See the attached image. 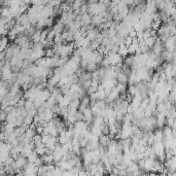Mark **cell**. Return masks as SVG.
Here are the masks:
<instances>
[{
  "instance_id": "7c38bea8",
  "label": "cell",
  "mask_w": 176,
  "mask_h": 176,
  "mask_svg": "<svg viewBox=\"0 0 176 176\" xmlns=\"http://www.w3.org/2000/svg\"><path fill=\"white\" fill-rule=\"evenodd\" d=\"M32 142L34 143V146H38V145H41L42 143V140H41V134H38L36 133L32 138Z\"/></svg>"
},
{
  "instance_id": "52a82bcc",
  "label": "cell",
  "mask_w": 176,
  "mask_h": 176,
  "mask_svg": "<svg viewBox=\"0 0 176 176\" xmlns=\"http://www.w3.org/2000/svg\"><path fill=\"white\" fill-rule=\"evenodd\" d=\"M109 140L110 139H109V137H108V135L101 134V135L99 136V139H98V142H99V145L106 147L108 144V142H109Z\"/></svg>"
},
{
  "instance_id": "44dd1931",
  "label": "cell",
  "mask_w": 176,
  "mask_h": 176,
  "mask_svg": "<svg viewBox=\"0 0 176 176\" xmlns=\"http://www.w3.org/2000/svg\"><path fill=\"white\" fill-rule=\"evenodd\" d=\"M121 1L124 2L126 5H133V3H134V0H121Z\"/></svg>"
},
{
  "instance_id": "30bf717a",
  "label": "cell",
  "mask_w": 176,
  "mask_h": 176,
  "mask_svg": "<svg viewBox=\"0 0 176 176\" xmlns=\"http://www.w3.org/2000/svg\"><path fill=\"white\" fill-rule=\"evenodd\" d=\"M34 151H36V154H38L39 157L43 156L46 151V147L45 144H41V145H38V146H35L34 147Z\"/></svg>"
},
{
  "instance_id": "8fae6325",
  "label": "cell",
  "mask_w": 176,
  "mask_h": 176,
  "mask_svg": "<svg viewBox=\"0 0 176 176\" xmlns=\"http://www.w3.org/2000/svg\"><path fill=\"white\" fill-rule=\"evenodd\" d=\"M158 36H149V37H147L146 39H144V42H145V45L148 46L149 48H152V45H154V42H156Z\"/></svg>"
},
{
  "instance_id": "3957f363",
  "label": "cell",
  "mask_w": 176,
  "mask_h": 176,
  "mask_svg": "<svg viewBox=\"0 0 176 176\" xmlns=\"http://www.w3.org/2000/svg\"><path fill=\"white\" fill-rule=\"evenodd\" d=\"M46 129H48V134L51 136H56V137H58L59 135V132L58 130H57V127L55 124L53 123V121H48V126H46Z\"/></svg>"
},
{
  "instance_id": "7a4b0ae2",
  "label": "cell",
  "mask_w": 176,
  "mask_h": 176,
  "mask_svg": "<svg viewBox=\"0 0 176 176\" xmlns=\"http://www.w3.org/2000/svg\"><path fill=\"white\" fill-rule=\"evenodd\" d=\"M79 22H81V26H89L92 23V15L89 12H84L81 14V18H79Z\"/></svg>"
},
{
  "instance_id": "ffe728a7",
  "label": "cell",
  "mask_w": 176,
  "mask_h": 176,
  "mask_svg": "<svg viewBox=\"0 0 176 176\" xmlns=\"http://www.w3.org/2000/svg\"><path fill=\"white\" fill-rule=\"evenodd\" d=\"M33 164H34L36 167L41 166V165L43 164V161H42V159H41V157H38L37 159H36L35 161H34V163H33Z\"/></svg>"
},
{
  "instance_id": "5b68a950",
  "label": "cell",
  "mask_w": 176,
  "mask_h": 176,
  "mask_svg": "<svg viewBox=\"0 0 176 176\" xmlns=\"http://www.w3.org/2000/svg\"><path fill=\"white\" fill-rule=\"evenodd\" d=\"M116 81L118 82H121V84H128V75L123 71H120L118 74H116Z\"/></svg>"
},
{
  "instance_id": "e0dca14e",
  "label": "cell",
  "mask_w": 176,
  "mask_h": 176,
  "mask_svg": "<svg viewBox=\"0 0 176 176\" xmlns=\"http://www.w3.org/2000/svg\"><path fill=\"white\" fill-rule=\"evenodd\" d=\"M24 124H25V125H27V126L32 125V124H33V116L27 113V115L24 116Z\"/></svg>"
},
{
  "instance_id": "8992f818",
  "label": "cell",
  "mask_w": 176,
  "mask_h": 176,
  "mask_svg": "<svg viewBox=\"0 0 176 176\" xmlns=\"http://www.w3.org/2000/svg\"><path fill=\"white\" fill-rule=\"evenodd\" d=\"M118 53L123 57V58H126L127 56L129 55V51H128V46H127L125 43H121V45H118Z\"/></svg>"
},
{
  "instance_id": "4fadbf2b",
  "label": "cell",
  "mask_w": 176,
  "mask_h": 176,
  "mask_svg": "<svg viewBox=\"0 0 176 176\" xmlns=\"http://www.w3.org/2000/svg\"><path fill=\"white\" fill-rule=\"evenodd\" d=\"M98 69V64L94 63V62H91V63H88L86 66V70L89 72H93Z\"/></svg>"
},
{
  "instance_id": "6da1fadb",
  "label": "cell",
  "mask_w": 176,
  "mask_h": 176,
  "mask_svg": "<svg viewBox=\"0 0 176 176\" xmlns=\"http://www.w3.org/2000/svg\"><path fill=\"white\" fill-rule=\"evenodd\" d=\"M82 115H84V121H87L89 125H91L93 121V118H94V115H93L92 109H91L90 106H88L86 109L82 111Z\"/></svg>"
},
{
  "instance_id": "ba28073f",
  "label": "cell",
  "mask_w": 176,
  "mask_h": 176,
  "mask_svg": "<svg viewBox=\"0 0 176 176\" xmlns=\"http://www.w3.org/2000/svg\"><path fill=\"white\" fill-rule=\"evenodd\" d=\"M41 159L43 161V164H54L53 154H45L43 156H41Z\"/></svg>"
},
{
  "instance_id": "2e32d148",
  "label": "cell",
  "mask_w": 176,
  "mask_h": 176,
  "mask_svg": "<svg viewBox=\"0 0 176 176\" xmlns=\"http://www.w3.org/2000/svg\"><path fill=\"white\" fill-rule=\"evenodd\" d=\"M115 88L118 89V92H120V94L127 92V85L126 84H121V82H118V84H116V86H115Z\"/></svg>"
},
{
  "instance_id": "277c9868",
  "label": "cell",
  "mask_w": 176,
  "mask_h": 176,
  "mask_svg": "<svg viewBox=\"0 0 176 176\" xmlns=\"http://www.w3.org/2000/svg\"><path fill=\"white\" fill-rule=\"evenodd\" d=\"M156 121H157V127H160V128H163L166 124V116H165L163 113H158L157 118H156Z\"/></svg>"
},
{
  "instance_id": "9a60e30c",
  "label": "cell",
  "mask_w": 176,
  "mask_h": 176,
  "mask_svg": "<svg viewBox=\"0 0 176 176\" xmlns=\"http://www.w3.org/2000/svg\"><path fill=\"white\" fill-rule=\"evenodd\" d=\"M38 157H39V156H38L37 154H36V151H31L29 156L27 157V161L30 162V163H34V161H35L36 159H37Z\"/></svg>"
},
{
  "instance_id": "5bb4252c",
  "label": "cell",
  "mask_w": 176,
  "mask_h": 176,
  "mask_svg": "<svg viewBox=\"0 0 176 176\" xmlns=\"http://www.w3.org/2000/svg\"><path fill=\"white\" fill-rule=\"evenodd\" d=\"M9 156V152L8 151H0V163L3 164V163L8 159Z\"/></svg>"
},
{
  "instance_id": "d6986e66",
  "label": "cell",
  "mask_w": 176,
  "mask_h": 176,
  "mask_svg": "<svg viewBox=\"0 0 176 176\" xmlns=\"http://www.w3.org/2000/svg\"><path fill=\"white\" fill-rule=\"evenodd\" d=\"M6 115L7 113L5 112L4 110H0V123H2V121H4L5 120H6Z\"/></svg>"
},
{
  "instance_id": "9c48e42d",
  "label": "cell",
  "mask_w": 176,
  "mask_h": 176,
  "mask_svg": "<svg viewBox=\"0 0 176 176\" xmlns=\"http://www.w3.org/2000/svg\"><path fill=\"white\" fill-rule=\"evenodd\" d=\"M8 38L5 37V36H3V37L0 38V51H4L5 48H7V46L9 45L8 43Z\"/></svg>"
},
{
  "instance_id": "ac0fdd59",
  "label": "cell",
  "mask_w": 176,
  "mask_h": 176,
  "mask_svg": "<svg viewBox=\"0 0 176 176\" xmlns=\"http://www.w3.org/2000/svg\"><path fill=\"white\" fill-rule=\"evenodd\" d=\"M53 56H55V53H54L53 48H45V57L46 58H51Z\"/></svg>"
}]
</instances>
